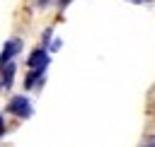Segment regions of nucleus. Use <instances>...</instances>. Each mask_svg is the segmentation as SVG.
I'll list each match as a JSON object with an SVG mask.
<instances>
[{
    "label": "nucleus",
    "instance_id": "obj_3",
    "mask_svg": "<svg viewBox=\"0 0 155 147\" xmlns=\"http://www.w3.org/2000/svg\"><path fill=\"white\" fill-rule=\"evenodd\" d=\"M19 51H22V41H19V39H10V41H5L2 53H0V63H2V65L12 63V58H15Z\"/></svg>",
    "mask_w": 155,
    "mask_h": 147
},
{
    "label": "nucleus",
    "instance_id": "obj_7",
    "mask_svg": "<svg viewBox=\"0 0 155 147\" xmlns=\"http://www.w3.org/2000/svg\"><path fill=\"white\" fill-rule=\"evenodd\" d=\"M68 2H70V0H58V7H61V10H65V7H68Z\"/></svg>",
    "mask_w": 155,
    "mask_h": 147
},
{
    "label": "nucleus",
    "instance_id": "obj_4",
    "mask_svg": "<svg viewBox=\"0 0 155 147\" xmlns=\"http://www.w3.org/2000/svg\"><path fill=\"white\" fill-rule=\"evenodd\" d=\"M44 75H46V70H29V75L24 77V89H34V87L44 84Z\"/></svg>",
    "mask_w": 155,
    "mask_h": 147
},
{
    "label": "nucleus",
    "instance_id": "obj_8",
    "mask_svg": "<svg viewBox=\"0 0 155 147\" xmlns=\"http://www.w3.org/2000/svg\"><path fill=\"white\" fill-rule=\"evenodd\" d=\"M48 2H51V0H39V7H46Z\"/></svg>",
    "mask_w": 155,
    "mask_h": 147
},
{
    "label": "nucleus",
    "instance_id": "obj_1",
    "mask_svg": "<svg viewBox=\"0 0 155 147\" xmlns=\"http://www.w3.org/2000/svg\"><path fill=\"white\" fill-rule=\"evenodd\" d=\"M7 113H12V116H17V118H31L34 108H31V101L22 94V96H12V99L7 101Z\"/></svg>",
    "mask_w": 155,
    "mask_h": 147
},
{
    "label": "nucleus",
    "instance_id": "obj_5",
    "mask_svg": "<svg viewBox=\"0 0 155 147\" xmlns=\"http://www.w3.org/2000/svg\"><path fill=\"white\" fill-rule=\"evenodd\" d=\"M12 82H15V63H7V65H2L0 84H2V89H10V87H12Z\"/></svg>",
    "mask_w": 155,
    "mask_h": 147
},
{
    "label": "nucleus",
    "instance_id": "obj_6",
    "mask_svg": "<svg viewBox=\"0 0 155 147\" xmlns=\"http://www.w3.org/2000/svg\"><path fill=\"white\" fill-rule=\"evenodd\" d=\"M61 43H63L61 39H53V41L48 43V51H58V48H61Z\"/></svg>",
    "mask_w": 155,
    "mask_h": 147
},
{
    "label": "nucleus",
    "instance_id": "obj_2",
    "mask_svg": "<svg viewBox=\"0 0 155 147\" xmlns=\"http://www.w3.org/2000/svg\"><path fill=\"white\" fill-rule=\"evenodd\" d=\"M48 63H51V58H48V48H44V46L36 48V51H31L29 58H27V67H29V70H46Z\"/></svg>",
    "mask_w": 155,
    "mask_h": 147
},
{
    "label": "nucleus",
    "instance_id": "obj_9",
    "mask_svg": "<svg viewBox=\"0 0 155 147\" xmlns=\"http://www.w3.org/2000/svg\"><path fill=\"white\" fill-rule=\"evenodd\" d=\"M148 147H153V142H150V145H148Z\"/></svg>",
    "mask_w": 155,
    "mask_h": 147
}]
</instances>
